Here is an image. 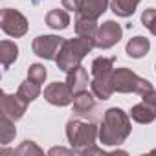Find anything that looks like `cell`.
Returning a JSON list of instances; mask_svg holds the SVG:
<instances>
[{"mask_svg": "<svg viewBox=\"0 0 156 156\" xmlns=\"http://www.w3.org/2000/svg\"><path fill=\"white\" fill-rule=\"evenodd\" d=\"M88 154H103V149H99V147L92 145V147H88V149L83 152V156H88Z\"/></svg>", "mask_w": 156, "mask_h": 156, "instance_id": "83f0119b", "label": "cell"}, {"mask_svg": "<svg viewBox=\"0 0 156 156\" xmlns=\"http://www.w3.org/2000/svg\"><path fill=\"white\" fill-rule=\"evenodd\" d=\"M66 39L59 37V35H39L33 39L31 42V50L37 57L46 59V61H55L59 55L61 46L64 44Z\"/></svg>", "mask_w": 156, "mask_h": 156, "instance_id": "8992f818", "label": "cell"}, {"mask_svg": "<svg viewBox=\"0 0 156 156\" xmlns=\"http://www.w3.org/2000/svg\"><path fill=\"white\" fill-rule=\"evenodd\" d=\"M44 99L53 107H68L73 103V92L66 81L64 83L55 81L44 88Z\"/></svg>", "mask_w": 156, "mask_h": 156, "instance_id": "ba28073f", "label": "cell"}, {"mask_svg": "<svg viewBox=\"0 0 156 156\" xmlns=\"http://www.w3.org/2000/svg\"><path fill=\"white\" fill-rule=\"evenodd\" d=\"M123 37V30L116 20H107L99 26L96 39H94V46L99 50H108L112 46H116Z\"/></svg>", "mask_w": 156, "mask_h": 156, "instance_id": "52a82bcc", "label": "cell"}, {"mask_svg": "<svg viewBox=\"0 0 156 156\" xmlns=\"http://www.w3.org/2000/svg\"><path fill=\"white\" fill-rule=\"evenodd\" d=\"M66 138L73 152L83 154L88 147L96 145V140L99 138V127L92 121H83L75 118L66 123Z\"/></svg>", "mask_w": 156, "mask_h": 156, "instance_id": "3957f363", "label": "cell"}, {"mask_svg": "<svg viewBox=\"0 0 156 156\" xmlns=\"http://www.w3.org/2000/svg\"><path fill=\"white\" fill-rule=\"evenodd\" d=\"M114 62H116V57H96L92 61V66H90L92 77L114 72Z\"/></svg>", "mask_w": 156, "mask_h": 156, "instance_id": "7402d4cb", "label": "cell"}, {"mask_svg": "<svg viewBox=\"0 0 156 156\" xmlns=\"http://www.w3.org/2000/svg\"><path fill=\"white\" fill-rule=\"evenodd\" d=\"M17 136V127H15V119H11L6 114H0V140L2 145H8L15 140Z\"/></svg>", "mask_w": 156, "mask_h": 156, "instance_id": "ffe728a7", "label": "cell"}, {"mask_svg": "<svg viewBox=\"0 0 156 156\" xmlns=\"http://www.w3.org/2000/svg\"><path fill=\"white\" fill-rule=\"evenodd\" d=\"M154 87L151 85V81L140 77L138 73H134L129 68H116L114 70V90L119 94H147L151 92Z\"/></svg>", "mask_w": 156, "mask_h": 156, "instance_id": "277c9868", "label": "cell"}, {"mask_svg": "<svg viewBox=\"0 0 156 156\" xmlns=\"http://www.w3.org/2000/svg\"><path fill=\"white\" fill-rule=\"evenodd\" d=\"M61 4H62V8H64L66 11H72V13H81L85 0H61Z\"/></svg>", "mask_w": 156, "mask_h": 156, "instance_id": "484cf974", "label": "cell"}, {"mask_svg": "<svg viewBox=\"0 0 156 156\" xmlns=\"http://www.w3.org/2000/svg\"><path fill=\"white\" fill-rule=\"evenodd\" d=\"M75 35L79 37H85V39H96V33L99 30L98 26V20L96 19H90V17H85L81 13H77V19H75Z\"/></svg>", "mask_w": 156, "mask_h": 156, "instance_id": "5bb4252c", "label": "cell"}, {"mask_svg": "<svg viewBox=\"0 0 156 156\" xmlns=\"http://www.w3.org/2000/svg\"><path fill=\"white\" fill-rule=\"evenodd\" d=\"M141 24H143L152 35H156V9H152V8L145 9V11L141 13Z\"/></svg>", "mask_w": 156, "mask_h": 156, "instance_id": "d4e9b609", "label": "cell"}, {"mask_svg": "<svg viewBox=\"0 0 156 156\" xmlns=\"http://www.w3.org/2000/svg\"><path fill=\"white\" fill-rule=\"evenodd\" d=\"M46 26H50L51 30L59 31V30H66L70 26V13L66 9H50L46 13Z\"/></svg>", "mask_w": 156, "mask_h": 156, "instance_id": "2e32d148", "label": "cell"}, {"mask_svg": "<svg viewBox=\"0 0 156 156\" xmlns=\"http://www.w3.org/2000/svg\"><path fill=\"white\" fill-rule=\"evenodd\" d=\"M92 48H96L92 39H85V37H79V35L75 39H66L64 44L59 50L57 59H55L57 68L61 72H70L72 68L81 64V61L87 57V53L92 51Z\"/></svg>", "mask_w": 156, "mask_h": 156, "instance_id": "7a4b0ae2", "label": "cell"}, {"mask_svg": "<svg viewBox=\"0 0 156 156\" xmlns=\"http://www.w3.org/2000/svg\"><path fill=\"white\" fill-rule=\"evenodd\" d=\"M96 99H98V98H96L92 92H88V90L75 94V96H73V114H75L77 118H87V119H88V116L94 118V114H96V110H98Z\"/></svg>", "mask_w": 156, "mask_h": 156, "instance_id": "8fae6325", "label": "cell"}, {"mask_svg": "<svg viewBox=\"0 0 156 156\" xmlns=\"http://www.w3.org/2000/svg\"><path fill=\"white\" fill-rule=\"evenodd\" d=\"M46 77H48V72H46V66H44V64H41V62L30 64V68H28V79H31V81H35V83H39V85H42V83L46 81Z\"/></svg>", "mask_w": 156, "mask_h": 156, "instance_id": "cb8c5ba5", "label": "cell"}, {"mask_svg": "<svg viewBox=\"0 0 156 156\" xmlns=\"http://www.w3.org/2000/svg\"><path fill=\"white\" fill-rule=\"evenodd\" d=\"M15 154H19V156H42L44 152H42V149H41L35 141L26 140V141H22V143L15 149Z\"/></svg>", "mask_w": 156, "mask_h": 156, "instance_id": "603a6c76", "label": "cell"}, {"mask_svg": "<svg viewBox=\"0 0 156 156\" xmlns=\"http://www.w3.org/2000/svg\"><path fill=\"white\" fill-rule=\"evenodd\" d=\"M19 57V46L9 41V39H4L0 42V61H2V66L4 70H8Z\"/></svg>", "mask_w": 156, "mask_h": 156, "instance_id": "e0dca14e", "label": "cell"}, {"mask_svg": "<svg viewBox=\"0 0 156 156\" xmlns=\"http://www.w3.org/2000/svg\"><path fill=\"white\" fill-rule=\"evenodd\" d=\"M130 118L136 121V123H141V125H147V123H152L156 119V105L141 99V103L134 105L130 108Z\"/></svg>", "mask_w": 156, "mask_h": 156, "instance_id": "4fadbf2b", "label": "cell"}, {"mask_svg": "<svg viewBox=\"0 0 156 156\" xmlns=\"http://www.w3.org/2000/svg\"><path fill=\"white\" fill-rule=\"evenodd\" d=\"M28 105L19 94H8V92H2V98H0V110L2 114L9 116L11 119L19 121L20 118H24L26 110H28Z\"/></svg>", "mask_w": 156, "mask_h": 156, "instance_id": "9c48e42d", "label": "cell"}, {"mask_svg": "<svg viewBox=\"0 0 156 156\" xmlns=\"http://www.w3.org/2000/svg\"><path fill=\"white\" fill-rule=\"evenodd\" d=\"M0 28L2 31L9 37H15V39H20L28 33V19L19 11V9H13V8H4L0 11Z\"/></svg>", "mask_w": 156, "mask_h": 156, "instance_id": "5b68a950", "label": "cell"}, {"mask_svg": "<svg viewBox=\"0 0 156 156\" xmlns=\"http://www.w3.org/2000/svg\"><path fill=\"white\" fill-rule=\"evenodd\" d=\"M141 0H112L110 2V9L116 17H121V19H129L134 15L138 4Z\"/></svg>", "mask_w": 156, "mask_h": 156, "instance_id": "ac0fdd59", "label": "cell"}, {"mask_svg": "<svg viewBox=\"0 0 156 156\" xmlns=\"http://www.w3.org/2000/svg\"><path fill=\"white\" fill-rule=\"evenodd\" d=\"M114 70H116V68H114ZM90 88H92V94H94L98 99H101V101L110 99L112 94L116 92V90H114V72H108V73L92 77Z\"/></svg>", "mask_w": 156, "mask_h": 156, "instance_id": "30bf717a", "label": "cell"}, {"mask_svg": "<svg viewBox=\"0 0 156 156\" xmlns=\"http://www.w3.org/2000/svg\"><path fill=\"white\" fill-rule=\"evenodd\" d=\"M37 2H41V0H35V4H37Z\"/></svg>", "mask_w": 156, "mask_h": 156, "instance_id": "f1b7e54d", "label": "cell"}, {"mask_svg": "<svg viewBox=\"0 0 156 156\" xmlns=\"http://www.w3.org/2000/svg\"><path fill=\"white\" fill-rule=\"evenodd\" d=\"M108 6H110V0H85L83 9H81V15L98 20L108 9Z\"/></svg>", "mask_w": 156, "mask_h": 156, "instance_id": "d6986e66", "label": "cell"}, {"mask_svg": "<svg viewBox=\"0 0 156 156\" xmlns=\"http://www.w3.org/2000/svg\"><path fill=\"white\" fill-rule=\"evenodd\" d=\"M149 50H151V42H149L147 37H141V35L132 37V39L127 42V46H125L127 55L132 57V59H141L143 55H147Z\"/></svg>", "mask_w": 156, "mask_h": 156, "instance_id": "9a60e30c", "label": "cell"}, {"mask_svg": "<svg viewBox=\"0 0 156 156\" xmlns=\"http://www.w3.org/2000/svg\"><path fill=\"white\" fill-rule=\"evenodd\" d=\"M17 94H19L26 103H31V101H35V99L41 96V85L35 83V81H31V79H26V81L20 83Z\"/></svg>", "mask_w": 156, "mask_h": 156, "instance_id": "44dd1931", "label": "cell"}, {"mask_svg": "<svg viewBox=\"0 0 156 156\" xmlns=\"http://www.w3.org/2000/svg\"><path fill=\"white\" fill-rule=\"evenodd\" d=\"M66 83L72 88L73 96L88 90V72H87V68L83 64H79V66L72 68L70 72H66Z\"/></svg>", "mask_w": 156, "mask_h": 156, "instance_id": "7c38bea8", "label": "cell"}, {"mask_svg": "<svg viewBox=\"0 0 156 156\" xmlns=\"http://www.w3.org/2000/svg\"><path fill=\"white\" fill-rule=\"evenodd\" d=\"M72 152H73V149H64V147H51L48 151L50 156H55V154H72Z\"/></svg>", "mask_w": 156, "mask_h": 156, "instance_id": "4316f807", "label": "cell"}, {"mask_svg": "<svg viewBox=\"0 0 156 156\" xmlns=\"http://www.w3.org/2000/svg\"><path fill=\"white\" fill-rule=\"evenodd\" d=\"M132 132L130 114L119 107H110L99 125V141L103 145H121Z\"/></svg>", "mask_w": 156, "mask_h": 156, "instance_id": "6da1fadb", "label": "cell"}]
</instances>
